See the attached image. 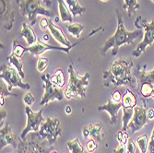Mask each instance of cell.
<instances>
[{"label":"cell","instance_id":"13","mask_svg":"<svg viewBox=\"0 0 154 153\" xmlns=\"http://www.w3.org/2000/svg\"><path fill=\"white\" fill-rule=\"evenodd\" d=\"M80 41H82V40H80ZM79 41H78V43L72 44L71 46H68V47H58V46H54V45L45 44V43H43V41H41L40 40H38L34 44L26 47L25 52H29L31 54L33 55V57H39V55H41L43 53H45V51H48V50H58V51H63L65 53L69 54L70 53V50L74 46H76Z\"/></svg>","mask_w":154,"mask_h":153},{"label":"cell","instance_id":"5","mask_svg":"<svg viewBox=\"0 0 154 153\" xmlns=\"http://www.w3.org/2000/svg\"><path fill=\"white\" fill-rule=\"evenodd\" d=\"M135 26L137 29H144L143 40L133 52L134 57H138L146 51L147 47L152 45L154 41V20L150 22H148L145 18L138 16L135 20Z\"/></svg>","mask_w":154,"mask_h":153},{"label":"cell","instance_id":"22","mask_svg":"<svg viewBox=\"0 0 154 153\" xmlns=\"http://www.w3.org/2000/svg\"><path fill=\"white\" fill-rule=\"evenodd\" d=\"M121 103L122 106L125 108H135L137 106V98L135 94L130 90L128 89L125 93L123 95Z\"/></svg>","mask_w":154,"mask_h":153},{"label":"cell","instance_id":"41","mask_svg":"<svg viewBox=\"0 0 154 153\" xmlns=\"http://www.w3.org/2000/svg\"><path fill=\"white\" fill-rule=\"evenodd\" d=\"M147 115H148V117H149V120H153L154 119V109H152V108L148 109Z\"/></svg>","mask_w":154,"mask_h":153},{"label":"cell","instance_id":"25","mask_svg":"<svg viewBox=\"0 0 154 153\" xmlns=\"http://www.w3.org/2000/svg\"><path fill=\"white\" fill-rule=\"evenodd\" d=\"M8 96H14V97H18V94L12 93L8 87L7 82L4 79L0 80V106L3 107L5 103V98Z\"/></svg>","mask_w":154,"mask_h":153},{"label":"cell","instance_id":"23","mask_svg":"<svg viewBox=\"0 0 154 153\" xmlns=\"http://www.w3.org/2000/svg\"><path fill=\"white\" fill-rule=\"evenodd\" d=\"M50 79L55 86H57L60 89L64 88V86L66 84L65 75H64V72L61 68H57V70L54 72L53 76H51Z\"/></svg>","mask_w":154,"mask_h":153},{"label":"cell","instance_id":"26","mask_svg":"<svg viewBox=\"0 0 154 153\" xmlns=\"http://www.w3.org/2000/svg\"><path fill=\"white\" fill-rule=\"evenodd\" d=\"M123 110V116H122V121H123V127L122 129L123 131H127L128 126L129 122L131 121L133 115H134V108H125L122 107Z\"/></svg>","mask_w":154,"mask_h":153},{"label":"cell","instance_id":"3","mask_svg":"<svg viewBox=\"0 0 154 153\" xmlns=\"http://www.w3.org/2000/svg\"><path fill=\"white\" fill-rule=\"evenodd\" d=\"M68 74L69 79L64 90V95L67 100H71L75 97L85 98L86 90L89 85L90 74L87 72L84 76H79L78 72L74 69L73 65L68 66Z\"/></svg>","mask_w":154,"mask_h":153},{"label":"cell","instance_id":"2","mask_svg":"<svg viewBox=\"0 0 154 153\" xmlns=\"http://www.w3.org/2000/svg\"><path fill=\"white\" fill-rule=\"evenodd\" d=\"M117 15V28L116 32L112 35L108 40L105 41L103 47V54H106L108 50L112 49V54L116 55L123 44H131L136 38L140 36L142 34V31L140 29H137L135 32H128L124 26L122 15L118 9H116Z\"/></svg>","mask_w":154,"mask_h":153},{"label":"cell","instance_id":"35","mask_svg":"<svg viewBox=\"0 0 154 153\" xmlns=\"http://www.w3.org/2000/svg\"><path fill=\"white\" fill-rule=\"evenodd\" d=\"M137 151V143L132 139L129 138L128 143H127V153H136Z\"/></svg>","mask_w":154,"mask_h":153},{"label":"cell","instance_id":"29","mask_svg":"<svg viewBox=\"0 0 154 153\" xmlns=\"http://www.w3.org/2000/svg\"><path fill=\"white\" fill-rule=\"evenodd\" d=\"M137 146L138 147L140 153H147L149 150V137L146 134L140 135L136 139Z\"/></svg>","mask_w":154,"mask_h":153},{"label":"cell","instance_id":"21","mask_svg":"<svg viewBox=\"0 0 154 153\" xmlns=\"http://www.w3.org/2000/svg\"><path fill=\"white\" fill-rule=\"evenodd\" d=\"M57 1H58V10H59L61 21L72 23L74 17L72 15V12L69 9L68 6L66 5V1L65 0H57Z\"/></svg>","mask_w":154,"mask_h":153},{"label":"cell","instance_id":"15","mask_svg":"<svg viewBox=\"0 0 154 153\" xmlns=\"http://www.w3.org/2000/svg\"><path fill=\"white\" fill-rule=\"evenodd\" d=\"M82 135L85 139L91 137L97 141H102L104 138V133L103 131V124L97 121L91 124L84 127L82 129Z\"/></svg>","mask_w":154,"mask_h":153},{"label":"cell","instance_id":"12","mask_svg":"<svg viewBox=\"0 0 154 153\" xmlns=\"http://www.w3.org/2000/svg\"><path fill=\"white\" fill-rule=\"evenodd\" d=\"M25 53V47H23L17 40L13 41L12 52L8 57V62L10 65L15 66L21 78H25V73L23 71V64L21 62V57Z\"/></svg>","mask_w":154,"mask_h":153},{"label":"cell","instance_id":"33","mask_svg":"<svg viewBox=\"0 0 154 153\" xmlns=\"http://www.w3.org/2000/svg\"><path fill=\"white\" fill-rule=\"evenodd\" d=\"M116 139L118 141V143H122V144H127L128 139H129V136L127 133V131H123L120 130L117 135H116Z\"/></svg>","mask_w":154,"mask_h":153},{"label":"cell","instance_id":"7","mask_svg":"<svg viewBox=\"0 0 154 153\" xmlns=\"http://www.w3.org/2000/svg\"><path fill=\"white\" fill-rule=\"evenodd\" d=\"M0 69H1V71H0V78L4 79L7 82L8 90L10 91L14 87H18L25 90H29L31 89V85L29 83H24L22 81V78L16 68L3 64L0 66Z\"/></svg>","mask_w":154,"mask_h":153},{"label":"cell","instance_id":"28","mask_svg":"<svg viewBox=\"0 0 154 153\" xmlns=\"http://www.w3.org/2000/svg\"><path fill=\"white\" fill-rule=\"evenodd\" d=\"M66 147L70 153H84V147L80 143L78 137L68 141L66 144Z\"/></svg>","mask_w":154,"mask_h":153},{"label":"cell","instance_id":"37","mask_svg":"<svg viewBox=\"0 0 154 153\" xmlns=\"http://www.w3.org/2000/svg\"><path fill=\"white\" fill-rule=\"evenodd\" d=\"M114 153H127V144L119 143L117 148L114 149Z\"/></svg>","mask_w":154,"mask_h":153},{"label":"cell","instance_id":"20","mask_svg":"<svg viewBox=\"0 0 154 153\" xmlns=\"http://www.w3.org/2000/svg\"><path fill=\"white\" fill-rule=\"evenodd\" d=\"M20 36L22 38H24L28 46H31V45L34 44L38 41V38L35 34L34 30L32 29V27L26 22L22 23V29L20 32Z\"/></svg>","mask_w":154,"mask_h":153},{"label":"cell","instance_id":"46","mask_svg":"<svg viewBox=\"0 0 154 153\" xmlns=\"http://www.w3.org/2000/svg\"><path fill=\"white\" fill-rule=\"evenodd\" d=\"M102 1H107V0H102Z\"/></svg>","mask_w":154,"mask_h":153},{"label":"cell","instance_id":"27","mask_svg":"<svg viewBox=\"0 0 154 153\" xmlns=\"http://www.w3.org/2000/svg\"><path fill=\"white\" fill-rule=\"evenodd\" d=\"M85 29V26L80 24V23H78V22H75V23H70L69 25L66 26V30L67 32L70 33L73 37L77 38V39H79L80 38V34H81V32Z\"/></svg>","mask_w":154,"mask_h":153},{"label":"cell","instance_id":"6","mask_svg":"<svg viewBox=\"0 0 154 153\" xmlns=\"http://www.w3.org/2000/svg\"><path fill=\"white\" fill-rule=\"evenodd\" d=\"M59 126L60 121L57 118L48 117L41 124L40 130L37 132L36 136L40 139H46L50 145H53L62 133V129Z\"/></svg>","mask_w":154,"mask_h":153},{"label":"cell","instance_id":"18","mask_svg":"<svg viewBox=\"0 0 154 153\" xmlns=\"http://www.w3.org/2000/svg\"><path fill=\"white\" fill-rule=\"evenodd\" d=\"M43 146H42L39 141H27L26 139L21 140L20 144L19 145V153H46Z\"/></svg>","mask_w":154,"mask_h":153},{"label":"cell","instance_id":"42","mask_svg":"<svg viewBox=\"0 0 154 153\" xmlns=\"http://www.w3.org/2000/svg\"><path fill=\"white\" fill-rule=\"evenodd\" d=\"M65 112H66V115H71V113H72V108H71V106L70 105H66V108H65Z\"/></svg>","mask_w":154,"mask_h":153},{"label":"cell","instance_id":"11","mask_svg":"<svg viewBox=\"0 0 154 153\" xmlns=\"http://www.w3.org/2000/svg\"><path fill=\"white\" fill-rule=\"evenodd\" d=\"M0 18L2 27L6 31H10L15 22L11 0H0Z\"/></svg>","mask_w":154,"mask_h":153},{"label":"cell","instance_id":"14","mask_svg":"<svg viewBox=\"0 0 154 153\" xmlns=\"http://www.w3.org/2000/svg\"><path fill=\"white\" fill-rule=\"evenodd\" d=\"M134 77L137 79V89L144 84L154 85V68L152 70H147L146 64H138L136 66L134 69Z\"/></svg>","mask_w":154,"mask_h":153},{"label":"cell","instance_id":"44","mask_svg":"<svg viewBox=\"0 0 154 153\" xmlns=\"http://www.w3.org/2000/svg\"><path fill=\"white\" fill-rule=\"evenodd\" d=\"M150 98L154 100V87H153V90H152V93H151V97H150Z\"/></svg>","mask_w":154,"mask_h":153},{"label":"cell","instance_id":"10","mask_svg":"<svg viewBox=\"0 0 154 153\" xmlns=\"http://www.w3.org/2000/svg\"><path fill=\"white\" fill-rule=\"evenodd\" d=\"M147 111L148 108L145 106L143 107L136 106L134 108L133 117L128 126V128H129L132 131V133H136L139 131L149 123V119L147 115Z\"/></svg>","mask_w":154,"mask_h":153},{"label":"cell","instance_id":"17","mask_svg":"<svg viewBox=\"0 0 154 153\" xmlns=\"http://www.w3.org/2000/svg\"><path fill=\"white\" fill-rule=\"evenodd\" d=\"M122 103H116L113 100H108L107 103L102 106L98 107L99 111H105L108 113L110 116V124H116L117 122V115H118V111L122 109Z\"/></svg>","mask_w":154,"mask_h":153},{"label":"cell","instance_id":"47","mask_svg":"<svg viewBox=\"0 0 154 153\" xmlns=\"http://www.w3.org/2000/svg\"><path fill=\"white\" fill-rule=\"evenodd\" d=\"M151 1H153V2H154V0H151Z\"/></svg>","mask_w":154,"mask_h":153},{"label":"cell","instance_id":"39","mask_svg":"<svg viewBox=\"0 0 154 153\" xmlns=\"http://www.w3.org/2000/svg\"><path fill=\"white\" fill-rule=\"evenodd\" d=\"M149 150L150 151V153H152L154 151V127L150 136V139H149Z\"/></svg>","mask_w":154,"mask_h":153},{"label":"cell","instance_id":"32","mask_svg":"<svg viewBox=\"0 0 154 153\" xmlns=\"http://www.w3.org/2000/svg\"><path fill=\"white\" fill-rule=\"evenodd\" d=\"M35 102V98L33 94L31 91H27L23 96V103H25V106H32Z\"/></svg>","mask_w":154,"mask_h":153},{"label":"cell","instance_id":"48","mask_svg":"<svg viewBox=\"0 0 154 153\" xmlns=\"http://www.w3.org/2000/svg\"><path fill=\"white\" fill-rule=\"evenodd\" d=\"M152 153H154V151H153V152H152Z\"/></svg>","mask_w":154,"mask_h":153},{"label":"cell","instance_id":"36","mask_svg":"<svg viewBox=\"0 0 154 153\" xmlns=\"http://www.w3.org/2000/svg\"><path fill=\"white\" fill-rule=\"evenodd\" d=\"M112 97H113V101L116 103H121L122 98H123V96L119 90H115L113 93H112Z\"/></svg>","mask_w":154,"mask_h":153},{"label":"cell","instance_id":"40","mask_svg":"<svg viewBox=\"0 0 154 153\" xmlns=\"http://www.w3.org/2000/svg\"><path fill=\"white\" fill-rule=\"evenodd\" d=\"M7 117V114H6V111L3 109V107H1V110H0V121H1V124L0 127H3V124L5 123V119Z\"/></svg>","mask_w":154,"mask_h":153},{"label":"cell","instance_id":"30","mask_svg":"<svg viewBox=\"0 0 154 153\" xmlns=\"http://www.w3.org/2000/svg\"><path fill=\"white\" fill-rule=\"evenodd\" d=\"M123 8L128 11V16L131 18L132 14L139 8V4L137 3V0H125Z\"/></svg>","mask_w":154,"mask_h":153},{"label":"cell","instance_id":"38","mask_svg":"<svg viewBox=\"0 0 154 153\" xmlns=\"http://www.w3.org/2000/svg\"><path fill=\"white\" fill-rule=\"evenodd\" d=\"M40 28L43 31H46L49 28V19H42L40 20Z\"/></svg>","mask_w":154,"mask_h":153},{"label":"cell","instance_id":"31","mask_svg":"<svg viewBox=\"0 0 154 153\" xmlns=\"http://www.w3.org/2000/svg\"><path fill=\"white\" fill-rule=\"evenodd\" d=\"M49 66V60L46 57H40L37 62V70L42 73L44 72Z\"/></svg>","mask_w":154,"mask_h":153},{"label":"cell","instance_id":"24","mask_svg":"<svg viewBox=\"0 0 154 153\" xmlns=\"http://www.w3.org/2000/svg\"><path fill=\"white\" fill-rule=\"evenodd\" d=\"M65 1L72 12L73 17H77L78 15H82L83 13H85L86 8L81 7L78 0H65Z\"/></svg>","mask_w":154,"mask_h":153},{"label":"cell","instance_id":"43","mask_svg":"<svg viewBox=\"0 0 154 153\" xmlns=\"http://www.w3.org/2000/svg\"><path fill=\"white\" fill-rule=\"evenodd\" d=\"M43 2H44V4H45L47 8H51V6H52L51 0H43Z\"/></svg>","mask_w":154,"mask_h":153},{"label":"cell","instance_id":"34","mask_svg":"<svg viewBox=\"0 0 154 153\" xmlns=\"http://www.w3.org/2000/svg\"><path fill=\"white\" fill-rule=\"evenodd\" d=\"M98 148V144L96 143V140L93 139V138H90L86 141L85 144V148L89 153H93Z\"/></svg>","mask_w":154,"mask_h":153},{"label":"cell","instance_id":"1","mask_svg":"<svg viewBox=\"0 0 154 153\" xmlns=\"http://www.w3.org/2000/svg\"><path fill=\"white\" fill-rule=\"evenodd\" d=\"M133 67V62L131 59L119 58L116 60L110 68L103 73V86L104 87H119L129 86L133 89H137L136 78L133 77L131 69Z\"/></svg>","mask_w":154,"mask_h":153},{"label":"cell","instance_id":"16","mask_svg":"<svg viewBox=\"0 0 154 153\" xmlns=\"http://www.w3.org/2000/svg\"><path fill=\"white\" fill-rule=\"evenodd\" d=\"M0 136H1V139H0V142H1L0 148H1V150L8 145L17 148L15 135L13 134L11 126L9 124L5 123V124L1 127V129H0Z\"/></svg>","mask_w":154,"mask_h":153},{"label":"cell","instance_id":"9","mask_svg":"<svg viewBox=\"0 0 154 153\" xmlns=\"http://www.w3.org/2000/svg\"><path fill=\"white\" fill-rule=\"evenodd\" d=\"M51 76L49 74L42 76V80L44 81V87H45V93L43 95V98L40 103L41 106L47 105L51 102L58 101L62 102L64 95V91L57 86H55L50 79Z\"/></svg>","mask_w":154,"mask_h":153},{"label":"cell","instance_id":"45","mask_svg":"<svg viewBox=\"0 0 154 153\" xmlns=\"http://www.w3.org/2000/svg\"><path fill=\"white\" fill-rule=\"evenodd\" d=\"M50 153H58V152H57V150H52V151H51Z\"/></svg>","mask_w":154,"mask_h":153},{"label":"cell","instance_id":"4","mask_svg":"<svg viewBox=\"0 0 154 153\" xmlns=\"http://www.w3.org/2000/svg\"><path fill=\"white\" fill-rule=\"evenodd\" d=\"M16 1L19 4L21 15L29 20L32 26L36 23L37 15H44L49 19L54 16V14L51 10L46 9L41 5L39 0H16Z\"/></svg>","mask_w":154,"mask_h":153},{"label":"cell","instance_id":"19","mask_svg":"<svg viewBox=\"0 0 154 153\" xmlns=\"http://www.w3.org/2000/svg\"><path fill=\"white\" fill-rule=\"evenodd\" d=\"M48 30L51 32L52 36L54 38V40L57 41H58L60 44L64 45L65 47H68V46L72 45L70 44V41H69V40L65 35L64 32L60 29L59 27H57V25H55L51 19H49V28H48Z\"/></svg>","mask_w":154,"mask_h":153},{"label":"cell","instance_id":"8","mask_svg":"<svg viewBox=\"0 0 154 153\" xmlns=\"http://www.w3.org/2000/svg\"><path fill=\"white\" fill-rule=\"evenodd\" d=\"M44 110L41 109L38 112H34L30 106H25V113L27 115V124L20 134V139H26L27 135L31 132H38L41 124L45 120L43 116Z\"/></svg>","mask_w":154,"mask_h":153}]
</instances>
